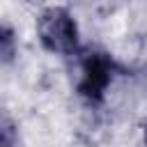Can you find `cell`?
<instances>
[{"mask_svg":"<svg viewBox=\"0 0 147 147\" xmlns=\"http://www.w3.org/2000/svg\"><path fill=\"white\" fill-rule=\"evenodd\" d=\"M0 147H18V131L11 117L0 113Z\"/></svg>","mask_w":147,"mask_h":147,"instance_id":"cell-3","label":"cell"},{"mask_svg":"<svg viewBox=\"0 0 147 147\" xmlns=\"http://www.w3.org/2000/svg\"><path fill=\"white\" fill-rule=\"evenodd\" d=\"M113 74H115V60L108 53H101V51L87 53L80 64L78 94L87 103H101L108 85L113 83Z\"/></svg>","mask_w":147,"mask_h":147,"instance_id":"cell-2","label":"cell"},{"mask_svg":"<svg viewBox=\"0 0 147 147\" xmlns=\"http://www.w3.org/2000/svg\"><path fill=\"white\" fill-rule=\"evenodd\" d=\"M145 147H147V124H145Z\"/></svg>","mask_w":147,"mask_h":147,"instance_id":"cell-5","label":"cell"},{"mask_svg":"<svg viewBox=\"0 0 147 147\" xmlns=\"http://www.w3.org/2000/svg\"><path fill=\"white\" fill-rule=\"evenodd\" d=\"M16 55V37H14V30L7 28V25H0V60L2 62H9L14 60Z\"/></svg>","mask_w":147,"mask_h":147,"instance_id":"cell-4","label":"cell"},{"mask_svg":"<svg viewBox=\"0 0 147 147\" xmlns=\"http://www.w3.org/2000/svg\"><path fill=\"white\" fill-rule=\"evenodd\" d=\"M37 37L48 53L74 55L78 51V25L64 7H48L37 18Z\"/></svg>","mask_w":147,"mask_h":147,"instance_id":"cell-1","label":"cell"}]
</instances>
